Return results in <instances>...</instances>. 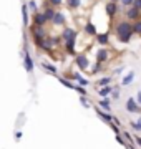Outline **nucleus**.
I'll list each match as a JSON object with an SVG mask.
<instances>
[{"label": "nucleus", "instance_id": "37", "mask_svg": "<svg viewBox=\"0 0 141 149\" xmlns=\"http://www.w3.org/2000/svg\"><path fill=\"white\" fill-rule=\"evenodd\" d=\"M133 7L138 8V10H141V0H135V2H133Z\"/></svg>", "mask_w": 141, "mask_h": 149}, {"label": "nucleus", "instance_id": "7", "mask_svg": "<svg viewBox=\"0 0 141 149\" xmlns=\"http://www.w3.org/2000/svg\"><path fill=\"white\" fill-rule=\"evenodd\" d=\"M125 17L128 18V22L141 20V10H138V8H135V7H130V8H126Z\"/></svg>", "mask_w": 141, "mask_h": 149}, {"label": "nucleus", "instance_id": "28", "mask_svg": "<svg viewBox=\"0 0 141 149\" xmlns=\"http://www.w3.org/2000/svg\"><path fill=\"white\" fill-rule=\"evenodd\" d=\"M133 32H135L136 35H141V20L133 22Z\"/></svg>", "mask_w": 141, "mask_h": 149}, {"label": "nucleus", "instance_id": "3", "mask_svg": "<svg viewBox=\"0 0 141 149\" xmlns=\"http://www.w3.org/2000/svg\"><path fill=\"white\" fill-rule=\"evenodd\" d=\"M30 33H32L33 40H43L47 38V30L43 27H37V25H30Z\"/></svg>", "mask_w": 141, "mask_h": 149}, {"label": "nucleus", "instance_id": "2", "mask_svg": "<svg viewBox=\"0 0 141 149\" xmlns=\"http://www.w3.org/2000/svg\"><path fill=\"white\" fill-rule=\"evenodd\" d=\"M23 66H25V71H27V73H32L33 68H35V63H33V58L30 56V53H28L27 45L23 47Z\"/></svg>", "mask_w": 141, "mask_h": 149}, {"label": "nucleus", "instance_id": "36", "mask_svg": "<svg viewBox=\"0 0 141 149\" xmlns=\"http://www.w3.org/2000/svg\"><path fill=\"white\" fill-rule=\"evenodd\" d=\"M133 138H135V144L138 146V148H141V136H140V134H135Z\"/></svg>", "mask_w": 141, "mask_h": 149}, {"label": "nucleus", "instance_id": "24", "mask_svg": "<svg viewBox=\"0 0 141 149\" xmlns=\"http://www.w3.org/2000/svg\"><path fill=\"white\" fill-rule=\"evenodd\" d=\"M110 96H111V100L118 101V100H119V96H121V90H119V86L114 85V86H113V91H111V95H110Z\"/></svg>", "mask_w": 141, "mask_h": 149}, {"label": "nucleus", "instance_id": "10", "mask_svg": "<svg viewBox=\"0 0 141 149\" xmlns=\"http://www.w3.org/2000/svg\"><path fill=\"white\" fill-rule=\"evenodd\" d=\"M110 56H111V53H110L106 48H100L96 52V61L98 63H106L110 60Z\"/></svg>", "mask_w": 141, "mask_h": 149}, {"label": "nucleus", "instance_id": "31", "mask_svg": "<svg viewBox=\"0 0 141 149\" xmlns=\"http://www.w3.org/2000/svg\"><path fill=\"white\" fill-rule=\"evenodd\" d=\"M27 7L33 12V13H35V12H38V5H37V2H35V0H30V2L27 3Z\"/></svg>", "mask_w": 141, "mask_h": 149}, {"label": "nucleus", "instance_id": "17", "mask_svg": "<svg viewBox=\"0 0 141 149\" xmlns=\"http://www.w3.org/2000/svg\"><path fill=\"white\" fill-rule=\"evenodd\" d=\"M111 91H113V86H103V88H98V96L103 100V98H108L111 95Z\"/></svg>", "mask_w": 141, "mask_h": 149}, {"label": "nucleus", "instance_id": "8", "mask_svg": "<svg viewBox=\"0 0 141 149\" xmlns=\"http://www.w3.org/2000/svg\"><path fill=\"white\" fill-rule=\"evenodd\" d=\"M93 109H95V113H96V116L100 118V119H101V121H103L105 124H110V123H111V114H113V113H106V111H103V109H101V108H98L96 104L93 106Z\"/></svg>", "mask_w": 141, "mask_h": 149}, {"label": "nucleus", "instance_id": "33", "mask_svg": "<svg viewBox=\"0 0 141 149\" xmlns=\"http://www.w3.org/2000/svg\"><path fill=\"white\" fill-rule=\"evenodd\" d=\"M47 2H48V5L53 7V8H57V7H60L63 3V0H47Z\"/></svg>", "mask_w": 141, "mask_h": 149}, {"label": "nucleus", "instance_id": "30", "mask_svg": "<svg viewBox=\"0 0 141 149\" xmlns=\"http://www.w3.org/2000/svg\"><path fill=\"white\" fill-rule=\"evenodd\" d=\"M80 103H82V106L87 108V109H88V108H91V103L87 100V96H80Z\"/></svg>", "mask_w": 141, "mask_h": 149}, {"label": "nucleus", "instance_id": "41", "mask_svg": "<svg viewBox=\"0 0 141 149\" xmlns=\"http://www.w3.org/2000/svg\"><path fill=\"white\" fill-rule=\"evenodd\" d=\"M110 2H114V3H118L119 0H110Z\"/></svg>", "mask_w": 141, "mask_h": 149}, {"label": "nucleus", "instance_id": "15", "mask_svg": "<svg viewBox=\"0 0 141 149\" xmlns=\"http://www.w3.org/2000/svg\"><path fill=\"white\" fill-rule=\"evenodd\" d=\"M52 23L53 25H57V27H61V25H65V15L61 13V12H57L53 17V20H52Z\"/></svg>", "mask_w": 141, "mask_h": 149}, {"label": "nucleus", "instance_id": "21", "mask_svg": "<svg viewBox=\"0 0 141 149\" xmlns=\"http://www.w3.org/2000/svg\"><path fill=\"white\" fill-rule=\"evenodd\" d=\"M85 33H87V35H91V37H96V35H98L96 27L93 25L91 22H88L87 25H85Z\"/></svg>", "mask_w": 141, "mask_h": 149}, {"label": "nucleus", "instance_id": "12", "mask_svg": "<svg viewBox=\"0 0 141 149\" xmlns=\"http://www.w3.org/2000/svg\"><path fill=\"white\" fill-rule=\"evenodd\" d=\"M42 68L47 71V73H50V74H55V76H58V70H57V66L55 65H52V63H48V61H42Z\"/></svg>", "mask_w": 141, "mask_h": 149}, {"label": "nucleus", "instance_id": "40", "mask_svg": "<svg viewBox=\"0 0 141 149\" xmlns=\"http://www.w3.org/2000/svg\"><path fill=\"white\" fill-rule=\"evenodd\" d=\"M121 71H123V66H119V68H116V70L113 71V73H114V74H121Z\"/></svg>", "mask_w": 141, "mask_h": 149}, {"label": "nucleus", "instance_id": "23", "mask_svg": "<svg viewBox=\"0 0 141 149\" xmlns=\"http://www.w3.org/2000/svg\"><path fill=\"white\" fill-rule=\"evenodd\" d=\"M128 124L131 126V129H133V131H136V133H141V114H140V118H138L136 121H130Z\"/></svg>", "mask_w": 141, "mask_h": 149}, {"label": "nucleus", "instance_id": "22", "mask_svg": "<svg viewBox=\"0 0 141 149\" xmlns=\"http://www.w3.org/2000/svg\"><path fill=\"white\" fill-rule=\"evenodd\" d=\"M75 42L76 40H70V42H65V50H66V53H70L75 56L76 52H75Z\"/></svg>", "mask_w": 141, "mask_h": 149}, {"label": "nucleus", "instance_id": "35", "mask_svg": "<svg viewBox=\"0 0 141 149\" xmlns=\"http://www.w3.org/2000/svg\"><path fill=\"white\" fill-rule=\"evenodd\" d=\"M114 139H116V141H118L121 146H126V141H125V138H123L121 134H116V136H114Z\"/></svg>", "mask_w": 141, "mask_h": 149}, {"label": "nucleus", "instance_id": "13", "mask_svg": "<svg viewBox=\"0 0 141 149\" xmlns=\"http://www.w3.org/2000/svg\"><path fill=\"white\" fill-rule=\"evenodd\" d=\"M96 106H98V108H101V109H103V111H106V113H111V104H110V98H103V100H98Z\"/></svg>", "mask_w": 141, "mask_h": 149}, {"label": "nucleus", "instance_id": "5", "mask_svg": "<svg viewBox=\"0 0 141 149\" xmlns=\"http://www.w3.org/2000/svg\"><path fill=\"white\" fill-rule=\"evenodd\" d=\"M126 111L131 113V114H135V113H138V114H141V106L138 104V101H136V98H128L126 100Z\"/></svg>", "mask_w": 141, "mask_h": 149}, {"label": "nucleus", "instance_id": "11", "mask_svg": "<svg viewBox=\"0 0 141 149\" xmlns=\"http://www.w3.org/2000/svg\"><path fill=\"white\" fill-rule=\"evenodd\" d=\"M105 12H106V15L108 17H116V13H118V5L114 3V2H108L106 5H105Z\"/></svg>", "mask_w": 141, "mask_h": 149}, {"label": "nucleus", "instance_id": "27", "mask_svg": "<svg viewBox=\"0 0 141 149\" xmlns=\"http://www.w3.org/2000/svg\"><path fill=\"white\" fill-rule=\"evenodd\" d=\"M75 91H76L80 96H87V95H88L87 88H85V86H80V85H75Z\"/></svg>", "mask_w": 141, "mask_h": 149}, {"label": "nucleus", "instance_id": "20", "mask_svg": "<svg viewBox=\"0 0 141 149\" xmlns=\"http://www.w3.org/2000/svg\"><path fill=\"white\" fill-rule=\"evenodd\" d=\"M111 81H113V78H111V76H103V78H100V80L96 81V88L110 86V85H111Z\"/></svg>", "mask_w": 141, "mask_h": 149}, {"label": "nucleus", "instance_id": "6", "mask_svg": "<svg viewBox=\"0 0 141 149\" xmlns=\"http://www.w3.org/2000/svg\"><path fill=\"white\" fill-rule=\"evenodd\" d=\"M78 37V32H76L75 28H70V27H65L63 28V32L60 35V38L63 40V42H70V40H76Z\"/></svg>", "mask_w": 141, "mask_h": 149}, {"label": "nucleus", "instance_id": "9", "mask_svg": "<svg viewBox=\"0 0 141 149\" xmlns=\"http://www.w3.org/2000/svg\"><path fill=\"white\" fill-rule=\"evenodd\" d=\"M32 22H33V25H37V27H45V23H48L43 15V12H35L32 17Z\"/></svg>", "mask_w": 141, "mask_h": 149}, {"label": "nucleus", "instance_id": "34", "mask_svg": "<svg viewBox=\"0 0 141 149\" xmlns=\"http://www.w3.org/2000/svg\"><path fill=\"white\" fill-rule=\"evenodd\" d=\"M108 126L111 128V131L114 133V136H116V134H121V129H119V126H116V124H113V123H110Z\"/></svg>", "mask_w": 141, "mask_h": 149}, {"label": "nucleus", "instance_id": "32", "mask_svg": "<svg viewBox=\"0 0 141 149\" xmlns=\"http://www.w3.org/2000/svg\"><path fill=\"white\" fill-rule=\"evenodd\" d=\"M133 2L135 0H119V5L125 7V8H130V7H133Z\"/></svg>", "mask_w": 141, "mask_h": 149}, {"label": "nucleus", "instance_id": "39", "mask_svg": "<svg viewBox=\"0 0 141 149\" xmlns=\"http://www.w3.org/2000/svg\"><path fill=\"white\" fill-rule=\"evenodd\" d=\"M136 101H138V104L141 106V90L138 91V95H136Z\"/></svg>", "mask_w": 141, "mask_h": 149}, {"label": "nucleus", "instance_id": "25", "mask_svg": "<svg viewBox=\"0 0 141 149\" xmlns=\"http://www.w3.org/2000/svg\"><path fill=\"white\" fill-rule=\"evenodd\" d=\"M121 136L125 138V141H126V143L135 144V138H133V134H131V133H128V131H121ZM135 146H136V144H135Z\"/></svg>", "mask_w": 141, "mask_h": 149}, {"label": "nucleus", "instance_id": "29", "mask_svg": "<svg viewBox=\"0 0 141 149\" xmlns=\"http://www.w3.org/2000/svg\"><path fill=\"white\" fill-rule=\"evenodd\" d=\"M22 13H23V22L28 23V7H27V3L22 5Z\"/></svg>", "mask_w": 141, "mask_h": 149}, {"label": "nucleus", "instance_id": "18", "mask_svg": "<svg viewBox=\"0 0 141 149\" xmlns=\"http://www.w3.org/2000/svg\"><path fill=\"white\" fill-rule=\"evenodd\" d=\"M135 76H136L135 71H130L126 76H123V80H121V86H130L131 83L135 81Z\"/></svg>", "mask_w": 141, "mask_h": 149}, {"label": "nucleus", "instance_id": "4", "mask_svg": "<svg viewBox=\"0 0 141 149\" xmlns=\"http://www.w3.org/2000/svg\"><path fill=\"white\" fill-rule=\"evenodd\" d=\"M75 63H76V66L82 70V71H85V70L90 68V60H88L87 55H83V53L75 55Z\"/></svg>", "mask_w": 141, "mask_h": 149}, {"label": "nucleus", "instance_id": "16", "mask_svg": "<svg viewBox=\"0 0 141 149\" xmlns=\"http://www.w3.org/2000/svg\"><path fill=\"white\" fill-rule=\"evenodd\" d=\"M96 42H98V45H108L110 43V33L108 32L98 33L96 35Z\"/></svg>", "mask_w": 141, "mask_h": 149}, {"label": "nucleus", "instance_id": "26", "mask_svg": "<svg viewBox=\"0 0 141 149\" xmlns=\"http://www.w3.org/2000/svg\"><path fill=\"white\" fill-rule=\"evenodd\" d=\"M66 5L70 7V8H78V7L82 5V0H66Z\"/></svg>", "mask_w": 141, "mask_h": 149}, {"label": "nucleus", "instance_id": "19", "mask_svg": "<svg viewBox=\"0 0 141 149\" xmlns=\"http://www.w3.org/2000/svg\"><path fill=\"white\" fill-rule=\"evenodd\" d=\"M57 78H58V81H60L63 86H66L68 90H73V91H75V85H76V83H73L71 80H66L65 76H57Z\"/></svg>", "mask_w": 141, "mask_h": 149}, {"label": "nucleus", "instance_id": "14", "mask_svg": "<svg viewBox=\"0 0 141 149\" xmlns=\"http://www.w3.org/2000/svg\"><path fill=\"white\" fill-rule=\"evenodd\" d=\"M55 13H57V10H55L53 7H50V5H48V2H47V5H45V10H43V15H45V18H47V22H52V20H53Z\"/></svg>", "mask_w": 141, "mask_h": 149}, {"label": "nucleus", "instance_id": "1", "mask_svg": "<svg viewBox=\"0 0 141 149\" xmlns=\"http://www.w3.org/2000/svg\"><path fill=\"white\" fill-rule=\"evenodd\" d=\"M114 32H116V37L121 43H130L131 42V37L135 35L133 32V23L128 20H121L116 23L114 27Z\"/></svg>", "mask_w": 141, "mask_h": 149}, {"label": "nucleus", "instance_id": "38", "mask_svg": "<svg viewBox=\"0 0 141 149\" xmlns=\"http://www.w3.org/2000/svg\"><path fill=\"white\" fill-rule=\"evenodd\" d=\"M22 136H23V134L20 133V131H17V133H15V141H17V143H18V141L22 139Z\"/></svg>", "mask_w": 141, "mask_h": 149}]
</instances>
